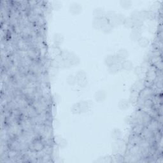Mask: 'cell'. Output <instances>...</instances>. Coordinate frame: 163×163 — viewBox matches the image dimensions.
<instances>
[{"instance_id":"cell-28","label":"cell","mask_w":163,"mask_h":163,"mask_svg":"<svg viewBox=\"0 0 163 163\" xmlns=\"http://www.w3.org/2000/svg\"><path fill=\"white\" fill-rule=\"evenodd\" d=\"M68 83L70 85H73L76 83V76H74L73 75H71L69 76L68 78Z\"/></svg>"},{"instance_id":"cell-24","label":"cell","mask_w":163,"mask_h":163,"mask_svg":"<svg viewBox=\"0 0 163 163\" xmlns=\"http://www.w3.org/2000/svg\"><path fill=\"white\" fill-rule=\"evenodd\" d=\"M71 111L72 113L74 114H80L82 113L81 112V108H80V103H75L73 105L71 108Z\"/></svg>"},{"instance_id":"cell-10","label":"cell","mask_w":163,"mask_h":163,"mask_svg":"<svg viewBox=\"0 0 163 163\" xmlns=\"http://www.w3.org/2000/svg\"><path fill=\"white\" fill-rule=\"evenodd\" d=\"M82 8L80 6L79 3H74L71 4L70 6V12L73 14H79L82 12Z\"/></svg>"},{"instance_id":"cell-20","label":"cell","mask_w":163,"mask_h":163,"mask_svg":"<svg viewBox=\"0 0 163 163\" xmlns=\"http://www.w3.org/2000/svg\"><path fill=\"white\" fill-rule=\"evenodd\" d=\"M145 126L142 124H136L133 126L132 128V133L140 134L144 129Z\"/></svg>"},{"instance_id":"cell-13","label":"cell","mask_w":163,"mask_h":163,"mask_svg":"<svg viewBox=\"0 0 163 163\" xmlns=\"http://www.w3.org/2000/svg\"><path fill=\"white\" fill-rule=\"evenodd\" d=\"M137 43L141 48H146L150 45V40L148 38L145 37V36H141Z\"/></svg>"},{"instance_id":"cell-22","label":"cell","mask_w":163,"mask_h":163,"mask_svg":"<svg viewBox=\"0 0 163 163\" xmlns=\"http://www.w3.org/2000/svg\"><path fill=\"white\" fill-rule=\"evenodd\" d=\"M132 1H129V0H123V1H120V6L124 9H129L131 6Z\"/></svg>"},{"instance_id":"cell-18","label":"cell","mask_w":163,"mask_h":163,"mask_svg":"<svg viewBox=\"0 0 163 163\" xmlns=\"http://www.w3.org/2000/svg\"><path fill=\"white\" fill-rule=\"evenodd\" d=\"M63 40H64L63 36L61 34L57 33V34L54 35V44L56 47H59L60 45L63 43Z\"/></svg>"},{"instance_id":"cell-27","label":"cell","mask_w":163,"mask_h":163,"mask_svg":"<svg viewBox=\"0 0 163 163\" xmlns=\"http://www.w3.org/2000/svg\"><path fill=\"white\" fill-rule=\"evenodd\" d=\"M113 159H115V161L113 162H124V157L122 156V155L120 154H116L115 155V156H114Z\"/></svg>"},{"instance_id":"cell-8","label":"cell","mask_w":163,"mask_h":163,"mask_svg":"<svg viewBox=\"0 0 163 163\" xmlns=\"http://www.w3.org/2000/svg\"><path fill=\"white\" fill-rule=\"evenodd\" d=\"M122 70L126 71H131L134 69V64L131 61L126 59L122 61L120 63Z\"/></svg>"},{"instance_id":"cell-9","label":"cell","mask_w":163,"mask_h":163,"mask_svg":"<svg viewBox=\"0 0 163 163\" xmlns=\"http://www.w3.org/2000/svg\"><path fill=\"white\" fill-rule=\"evenodd\" d=\"M142 140H143V138L141 137L140 134L132 133L131 136L129 138V144L130 145H139Z\"/></svg>"},{"instance_id":"cell-16","label":"cell","mask_w":163,"mask_h":163,"mask_svg":"<svg viewBox=\"0 0 163 163\" xmlns=\"http://www.w3.org/2000/svg\"><path fill=\"white\" fill-rule=\"evenodd\" d=\"M121 70L122 68L120 63H115L108 66V71L110 73H112V74H115V73L120 71V70Z\"/></svg>"},{"instance_id":"cell-15","label":"cell","mask_w":163,"mask_h":163,"mask_svg":"<svg viewBox=\"0 0 163 163\" xmlns=\"http://www.w3.org/2000/svg\"><path fill=\"white\" fill-rule=\"evenodd\" d=\"M106 12L104 10V9H101V8H97L95 9L93 11V15L94 17V19H98V18H102L105 17Z\"/></svg>"},{"instance_id":"cell-21","label":"cell","mask_w":163,"mask_h":163,"mask_svg":"<svg viewBox=\"0 0 163 163\" xmlns=\"http://www.w3.org/2000/svg\"><path fill=\"white\" fill-rule=\"evenodd\" d=\"M130 17H131L134 20L140 19V20H143L142 12H140V11H138V10L134 11V12H133L131 14V15H130Z\"/></svg>"},{"instance_id":"cell-12","label":"cell","mask_w":163,"mask_h":163,"mask_svg":"<svg viewBox=\"0 0 163 163\" xmlns=\"http://www.w3.org/2000/svg\"><path fill=\"white\" fill-rule=\"evenodd\" d=\"M139 94L140 92L136 91H131V94L129 96V101L131 105L134 106L136 105L138 98H139Z\"/></svg>"},{"instance_id":"cell-17","label":"cell","mask_w":163,"mask_h":163,"mask_svg":"<svg viewBox=\"0 0 163 163\" xmlns=\"http://www.w3.org/2000/svg\"><path fill=\"white\" fill-rule=\"evenodd\" d=\"M111 137L113 140H118L121 139L122 131L119 129H114L111 132Z\"/></svg>"},{"instance_id":"cell-14","label":"cell","mask_w":163,"mask_h":163,"mask_svg":"<svg viewBox=\"0 0 163 163\" xmlns=\"http://www.w3.org/2000/svg\"><path fill=\"white\" fill-rule=\"evenodd\" d=\"M106 96H107V95H106V92L105 91L99 90L96 92L94 98L96 101L102 102L106 99Z\"/></svg>"},{"instance_id":"cell-3","label":"cell","mask_w":163,"mask_h":163,"mask_svg":"<svg viewBox=\"0 0 163 163\" xmlns=\"http://www.w3.org/2000/svg\"><path fill=\"white\" fill-rule=\"evenodd\" d=\"M110 22L109 20L106 18L105 17H103L102 18H98V19H94L93 21V26L97 30H101L105 25H107V24Z\"/></svg>"},{"instance_id":"cell-23","label":"cell","mask_w":163,"mask_h":163,"mask_svg":"<svg viewBox=\"0 0 163 163\" xmlns=\"http://www.w3.org/2000/svg\"><path fill=\"white\" fill-rule=\"evenodd\" d=\"M134 20V19H133ZM144 24V21L142 20H134V26L133 29H141Z\"/></svg>"},{"instance_id":"cell-19","label":"cell","mask_w":163,"mask_h":163,"mask_svg":"<svg viewBox=\"0 0 163 163\" xmlns=\"http://www.w3.org/2000/svg\"><path fill=\"white\" fill-rule=\"evenodd\" d=\"M123 25L125 27L128 28V29H133L134 26V20L131 17H125Z\"/></svg>"},{"instance_id":"cell-11","label":"cell","mask_w":163,"mask_h":163,"mask_svg":"<svg viewBox=\"0 0 163 163\" xmlns=\"http://www.w3.org/2000/svg\"><path fill=\"white\" fill-rule=\"evenodd\" d=\"M130 106H131V103H130L129 100L126 99H122L120 100L119 104H118V107L121 110H125L129 109Z\"/></svg>"},{"instance_id":"cell-25","label":"cell","mask_w":163,"mask_h":163,"mask_svg":"<svg viewBox=\"0 0 163 163\" xmlns=\"http://www.w3.org/2000/svg\"><path fill=\"white\" fill-rule=\"evenodd\" d=\"M133 70H134V74L138 76H141L144 71V66H136V67L134 68Z\"/></svg>"},{"instance_id":"cell-7","label":"cell","mask_w":163,"mask_h":163,"mask_svg":"<svg viewBox=\"0 0 163 163\" xmlns=\"http://www.w3.org/2000/svg\"><path fill=\"white\" fill-rule=\"evenodd\" d=\"M129 55V52L128 50H126L125 48H120V49H119L117 52L116 54L117 59H119V61H120V62L128 59Z\"/></svg>"},{"instance_id":"cell-26","label":"cell","mask_w":163,"mask_h":163,"mask_svg":"<svg viewBox=\"0 0 163 163\" xmlns=\"http://www.w3.org/2000/svg\"><path fill=\"white\" fill-rule=\"evenodd\" d=\"M113 29V27L112 26V24L109 22L108 24H107V25H105L103 28H102L101 31H103L104 33L108 34V33H110V32H111Z\"/></svg>"},{"instance_id":"cell-5","label":"cell","mask_w":163,"mask_h":163,"mask_svg":"<svg viewBox=\"0 0 163 163\" xmlns=\"http://www.w3.org/2000/svg\"><path fill=\"white\" fill-rule=\"evenodd\" d=\"M105 63L108 67L113 64L121 63V62L117 59L116 55L109 54L106 56V58L105 59Z\"/></svg>"},{"instance_id":"cell-6","label":"cell","mask_w":163,"mask_h":163,"mask_svg":"<svg viewBox=\"0 0 163 163\" xmlns=\"http://www.w3.org/2000/svg\"><path fill=\"white\" fill-rule=\"evenodd\" d=\"M141 36V29H132L131 33H130V38L133 42H137Z\"/></svg>"},{"instance_id":"cell-1","label":"cell","mask_w":163,"mask_h":163,"mask_svg":"<svg viewBox=\"0 0 163 163\" xmlns=\"http://www.w3.org/2000/svg\"><path fill=\"white\" fill-rule=\"evenodd\" d=\"M112 147L114 151L116 152V154H121L122 152H123V150L126 149V145L125 142L120 139L114 141L112 145Z\"/></svg>"},{"instance_id":"cell-2","label":"cell","mask_w":163,"mask_h":163,"mask_svg":"<svg viewBox=\"0 0 163 163\" xmlns=\"http://www.w3.org/2000/svg\"><path fill=\"white\" fill-rule=\"evenodd\" d=\"M125 17L124 14H117L114 17L110 20V23L112 24V26L114 27L115 26H118L123 24Z\"/></svg>"},{"instance_id":"cell-4","label":"cell","mask_w":163,"mask_h":163,"mask_svg":"<svg viewBox=\"0 0 163 163\" xmlns=\"http://www.w3.org/2000/svg\"><path fill=\"white\" fill-rule=\"evenodd\" d=\"M145 87V79H139L132 85L131 91H136L140 92Z\"/></svg>"}]
</instances>
